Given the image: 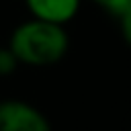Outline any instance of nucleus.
Returning a JSON list of instances; mask_svg holds the SVG:
<instances>
[{"label": "nucleus", "mask_w": 131, "mask_h": 131, "mask_svg": "<svg viewBox=\"0 0 131 131\" xmlns=\"http://www.w3.org/2000/svg\"><path fill=\"white\" fill-rule=\"evenodd\" d=\"M8 47L16 55L18 63L35 68L53 66L66 57L70 49V35L66 25L31 16L12 29Z\"/></svg>", "instance_id": "f257e3e1"}, {"label": "nucleus", "mask_w": 131, "mask_h": 131, "mask_svg": "<svg viewBox=\"0 0 131 131\" xmlns=\"http://www.w3.org/2000/svg\"><path fill=\"white\" fill-rule=\"evenodd\" d=\"M0 131H51V123L35 104L6 98L0 100Z\"/></svg>", "instance_id": "f03ea898"}, {"label": "nucleus", "mask_w": 131, "mask_h": 131, "mask_svg": "<svg viewBox=\"0 0 131 131\" xmlns=\"http://www.w3.org/2000/svg\"><path fill=\"white\" fill-rule=\"evenodd\" d=\"M82 0H25L27 10L33 18L68 25L80 10Z\"/></svg>", "instance_id": "7ed1b4c3"}, {"label": "nucleus", "mask_w": 131, "mask_h": 131, "mask_svg": "<svg viewBox=\"0 0 131 131\" xmlns=\"http://www.w3.org/2000/svg\"><path fill=\"white\" fill-rule=\"evenodd\" d=\"M18 59L16 55L12 53V49L6 45V47H0V76H10L16 72L18 68Z\"/></svg>", "instance_id": "20e7f679"}, {"label": "nucleus", "mask_w": 131, "mask_h": 131, "mask_svg": "<svg viewBox=\"0 0 131 131\" xmlns=\"http://www.w3.org/2000/svg\"><path fill=\"white\" fill-rule=\"evenodd\" d=\"M117 20H119V29H121V35H123L125 43L131 45V2L123 8V12L117 16Z\"/></svg>", "instance_id": "39448f33"}, {"label": "nucleus", "mask_w": 131, "mask_h": 131, "mask_svg": "<svg viewBox=\"0 0 131 131\" xmlns=\"http://www.w3.org/2000/svg\"><path fill=\"white\" fill-rule=\"evenodd\" d=\"M90 2H94V4H98L106 14H111V16H119L121 12H123V8L131 2V0H90Z\"/></svg>", "instance_id": "423d86ee"}]
</instances>
